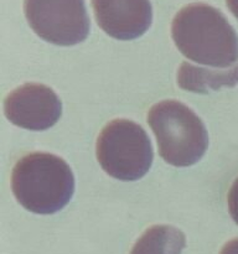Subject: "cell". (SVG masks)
<instances>
[{
  "label": "cell",
  "mask_w": 238,
  "mask_h": 254,
  "mask_svg": "<svg viewBox=\"0 0 238 254\" xmlns=\"http://www.w3.org/2000/svg\"><path fill=\"white\" fill-rule=\"evenodd\" d=\"M171 36L186 59L217 69L238 66V36L225 15L205 2L183 6L175 15Z\"/></svg>",
  "instance_id": "cell-1"
},
{
  "label": "cell",
  "mask_w": 238,
  "mask_h": 254,
  "mask_svg": "<svg viewBox=\"0 0 238 254\" xmlns=\"http://www.w3.org/2000/svg\"><path fill=\"white\" fill-rule=\"evenodd\" d=\"M11 190L17 202L32 213L61 211L74 193V176L68 164L50 153H30L15 164Z\"/></svg>",
  "instance_id": "cell-2"
},
{
  "label": "cell",
  "mask_w": 238,
  "mask_h": 254,
  "mask_svg": "<svg viewBox=\"0 0 238 254\" xmlns=\"http://www.w3.org/2000/svg\"><path fill=\"white\" fill-rule=\"evenodd\" d=\"M148 124L155 134L159 154L170 165H195L207 150L205 124L181 102L169 99L154 104L148 113Z\"/></svg>",
  "instance_id": "cell-3"
},
{
  "label": "cell",
  "mask_w": 238,
  "mask_h": 254,
  "mask_svg": "<svg viewBox=\"0 0 238 254\" xmlns=\"http://www.w3.org/2000/svg\"><path fill=\"white\" fill-rule=\"evenodd\" d=\"M96 155L102 169L120 181L141 179L154 160L146 131L128 119H116L104 127L97 139Z\"/></svg>",
  "instance_id": "cell-4"
},
{
  "label": "cell",
  "mask_w": 238,
  "mask_h": 254,
  "mask_svg": "<svg viewBox=\"0 0 238 254\" xmlns=\"http://www.w3.org/2000/svg\"><path fill=\"white\" fill-rule=\"evenodd\" d=\"M24 12L35 34L57 46H73L89 34L84 0H24Z\"/></svg>",
  "instance_id": "cell-5"
},
{
  "label": "cell",
  "mask_w": 238,
  "mask_h": 254,
  "mask_svg": "<svg viewBox=\"0 0 238 254\" xmlns=\"http://www.w3.org/2000/svg\"><path fill=\"white\" fill-rule=\"evenodd\" d=\"M4 113L14 126L27 130H46L62 116V103L55 91L41 83H25L4 101Z\"/></svg>",
  "instance_id": "cell-6"
},
{
  "label": "cell",
  "mask_w": 238,
  "mask_h": 254,
  "mask_svg": "<svg viewBox=\"0 0 238 254\" xmlns=\"http://www.w3.org/2000/svg\"><path fill=\"white\" fill-rule=\"evenodd\" d=\"M98 26L117 40L143 36L153 21L149 0H92Z\"/></svg>",
  "instance_id": "cell-7"
},
{
  "label": "cell",
  "mask_w": 238,
  "mask_h": 254,
  "mask_svg": "<svg viewBox=\"0 0 238 254\" xmlns=\"http://www.w3.org/2000/svg\"><path fill=\"white\" fill-rule=\"evenodd\" d=\"M238 83V66L230 69H212L196 67L182 62L178 71L180 88L193 93H208L223 87H233Z\"/></svg>",
  "instance_id": "cell-8"
},
{
  "label": "cell",
  "mask_w": 238,
  "mask_h": 254,
  "mask_svg": "<svg viewBox=\"0 0 238 254\" xmlns=\"http://www.w3.org/2000/svg\"><path fill=\"white\" fill-rule=\"evenodd\" d=\"M186 237L180 230L168 225L149 227L134 245L130 254H181Z\"/></svg>",
  "instance_id": "cell-9"
},
{
  "label": "cell",
  "mask_w": 238,
  "mask_h": 254,
  "mask_svg": "<svg viewBox=\"0 0 238 254\" xmlns=\"http://www.w3.org/2000/svg\"><path fill=\"white\" fill-rule=\"evenodd\" d=\"M227 203L231 217L238 225V178L233 181L232 186H231L227 196Z\"/></svg>",
  "instance_id": "cell-10"
},
{
  "label": "cell",
  "mask_w": 238,
  "mask_h": 254,
  "mask_svg": "<svg viewBox=\"0 0 238 254\" xmlns=\"http://www.w3.org/2000/svg\"><path fill=\"white\" fill-rule=\"evenodd\" d=\"M220 254H238V238L226 243Z\"/></svg>",
  "instance_id": "cell-11"
},
{
  "label": "cell",
  "mask_w": 238,
  "mask_h": 254,
  "mask_svg": "<svg viewBox=\"0 0 238 254\" xmlns=\"http://www.w3.org/2000/svg\"><path fill=\"white\" fill-rule=\"evenodd\" d=\"M226 4H227L231 12L238 19V0H226Z\"/></svg>",
  "instance_id": "cell-12"
}]
</instances>
